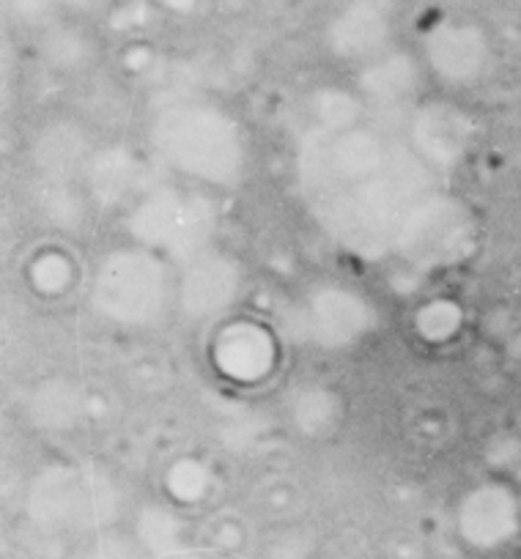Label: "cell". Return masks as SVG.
Instances as JSON below:
<instances>
[{"instance_id": "obj_1", "label": "cell", "mask_w": 521, "mask_h": 559, "mask_svg": "<svg viewBox=\"0 0 521 559\" xmlns=\"http://www.w3.org/2000/svg\"><path fill=\"white\" fill-rule=\"evenodd\" d=\"M297 179L316 223L363 261L437 266L472 241L466 209L431 165L352 116H321L303 134Z\"/></svg>"}, {"instance_id": "obj_5", "label": "cell", "mask_w": 521, "mask_h": 559, "mask_svg": "<svg viewBox=\"0 0 521 559\" xmlns=\"http://www.w3.org/2000/svg\"><path fill=\"white\" fill-rule=\"evenodd\" d=\"M428 69L450 85H472L492 61L488 36L470 20L445 17L428 25L423 36Z\"/></svg>"}, {"instance_id": "obj_8", "label": "cell", "mask_w": 521, "mask_h": 559, "mask_svg": "<svg viewBox=\"0 0 521 559\" xmlns=\"http://www.w3.org/2000/svg\"><path fill=\"white\" fill-rule=\"evenodd\" d=\"M214 357H217L220 370L230 379L258 381L272 370L275 343L264 326L239 321L214 341Z\"/></svg>"}, {"instance_id": "obj_9", "label": "cell", "mask_w": 521, "mask_h": 559, "mask_svg": "<svg viewBox=\"0 0 521 559\" xmlns=\"http://www.w3.org/2000/svg\"><path fill=\"white\" fill-rule=\"evenodd\" d=\"M466 127L470 123L453 107L426 105L415 112V121H412V148L431 168H445L464 152Z\"/></svg>"}, {"instance_id": "obj_11", "label": "cell", "mask_w": 521, "mask_h": 559, "mask_svg": "<svg viewBox=\"0 0 521 559\" xmlns=\"http://www.w3.org/2000/svg\"><path fill=\"white\" fill-rule=\"evenodd\" d=\"M516 513L519 510H516L513 493L505 491L502 486H483L466 497L461 521L466 530H472V535L502 540L516 526Z\"/></svg>"}, {"instance_id": "obj_4", "label": "cell", "mask_w": 521, "mask_h": 559, "mask_svg": "<svg viewBox=\"0 0 521 559\" xmlns=\"http://www.w3.org/2000/svg\"><path fill=\"white\" fill-rule=\"evenodd\" d=\"M132 234L157 255L192 258L203 255L214 228V212L203 198L181 190H157L143 198L132 212Z\"/></svg>"}, {"instance_id": "obj_6", "label": "cell", "mask_w": 521, "mask_h": 559, "mask_svg": "<svg viewBox=\"0 0 521 559\" xmlns=\"http://www.w3.org/2000/svg\"><path fill=\"white\" fill-rule=\"evenodd\" d=\"M305 321L313 337L324 346H348L374 324L370 308L348 292H321L310 299Z\"/></svg>"}, {"instance_id": "obj_7", "label": "cell", "mask_w": 521, "mask_h": 559, "mask_svg": "<svg viewBox=\"0 0 521 559\" xmlns=\"http://www.w3.org/2000/svg\"><path fill=\"white\" fill-rule=\"evenodd\" d=\"M393 17L384 0H357L332 25V41L341 56L374 61L376 52L384 50Z\"/></svg>"}, {"instance_id": "obj_2", "label": "cell", "mask_w": 521, "mask_h": 559, "mask_svg": "<svg viewBox=\"0 0 521 559\" xmlns=\"http://www.w3.org/2000/svg\"><path fill=\"white\" fill-rule=\"evenodd\" d=\"M152 143L179 174L203 185H236L245 174V138L236 118L212 99L165 96L152 116Z\"/></svg>"}, {"instance_id": "obj_3", "label": "cell", "mask_w": 521, "mask_h": 559, "mask_svg": "<svg viewBox=\"0 0 521 559\" xmlns=\"http://www.w3.org/2000/svg\"><path fill=\"white\" fill-rule=\"evenodd\" d=\"M170 277L163 255L149 247L110 252L94 277V305L121 326H149L163 316Z\"/></svg>"}, {"instance_id": "obj_10", "label": "cell", "mask_w": 521, "mask_h": 559, "mask_svg": "<svg viewBox=\"0 0 521 559\" xmlns=\"http://www.w3.org/2000/svg\"><path fill=\"white\" fill-rule=\"evenodd\" d=\"M185 305L196 313H214L228 305V299L236 294V272L225 258L203 255L187 261L185 277Z\"/></svg>"}]
</instances>
